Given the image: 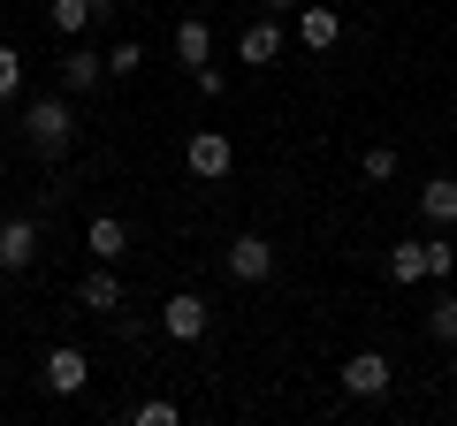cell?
Wrapping results in <instances>:
<instances>
[{
    "label": "cell",
    "instance_id": "obj_13",
    "mask_svg": "<svg viewBox=\"0 0 457 426\" xmlns=\"http://www.w3.org/2000/svg\"><path fill=\"white\" fill-rule=\"evenodd\" d=\"M176 61H183V69H206V61H213V31H206L198 16L176 23Z\"/></svg>",
    "mask_w": 457,
    "mask_h": 426
},
{
    "label": "cell",
    "instance_id": "obj_22",
    "mask_svg": "<svg viewBox=\"0 0 457 426\" xmlns=\"http://www.w3.org/2000/svg\"><path fill=\"white\" fill-rule=\"evenodd\" d=\"M359 168H366V183H389V176H396V152H389V145H366Z\"/></svg>",
    "mask_w": 457,
    "mask_h": 426
},
{
    "label": "cell",
    "instance_id": "obj_21",
    "mask_svg": "<svg viewBox=\"0 0 457 426\" xmlns=\"http://www.w3.org/2000/svg\"><path fill=\"white\" fill-rule=\"evenodd\" d=\"M130 419H137V426H176V404H168V396H145Z\"/></svg>",
    "mask_w": 457,
    "mask_h": 426
},
{
    "label": "cell",
    "instance_id": "obj_16",
    "mask_svg": "<svg viewBox=\"0 0 457 426\" xmlns=\"http://www.w3.org/2000/svg\"><path fill=\"white\" fill-rule=\"evenodd\" d=\"M46 16H54V31H62V38H77L84 23H99V8H92V0H54Z\"/></svg>",
    "mask_w": 457,
    "mask_h": 426
},
{
    "label": "cell",
    "instance_id": "obj_10",
    "mask_svg": "<svg viewBox=\"0 0 457 426\" xmlns=\"http://www.w3.org/2000/svg\"><path fill=\"white\" fill-rule=\"evenodd\" d=\"M77 305H84V312H114V305H122V282H114V266H107V259H99L92 274L77 282Z\"/></svg>",
    "mask_w": 457,
    "mask_h": 426
},
{
    "label": "cell",
    "instance_id": "obj_9",
    "mask_svg": "<svg viewBox=\"0 0 457 426\" xmlns=\"http://www.w3.org/2000/svg\"><path fill=\"white\" fill-rule=\"evenodd\" d=\"M84 251H92V259H130V221H114V213H99L92 229H84Z\"/></svg>",
    "mask_w": 457,
    "mask_h": 426
},
{
    "label": "cell",
    "instance_id": "obj_5",
    "mask_svg": "<svg viewBox=\"0 0 457 426\" xmlns=\"http://www.w3.org/2000/svg\"><path fill=\"white\" fill-rule=\"evenodd\" d=\"M336 381H343V396H389V358L381 350H351Z\"/></svg>",
    "mask_w": 457,
    "mask_h": 426
},
{
    "label": "cell",
    "instance_id": "obj_18",
    "mask_svg": "<svg viewBox=\"0 0 457 426\" xmlns=\"http://www.w3.org/2000/svg\"><path fill=\"white\" fill-rule=\"evenodd\" d=\"M137 69H145V46H137V38H122V46L107 53V77H137Z\"/></svg>",
    "mask_w": 457,
    "mask_h": 426
},
{
    "label": "cell",
    "instance_id": "obj_8",
    "mask_svg": "<svg viewBox=\"0 0 457 426\" xmlns=\"http://www.w3.org/2000/svg\"><path fill=\"white\" fill-rule=\"evenodd\" d=\"M84 381H92V358H84L77 343H62V350H46V389H54V396H77Z\"/></svg>",
    "mask_w": 457,
    "mask_h": 426
},
{
    "label": "cell",
    "instance_id": "obj_17",
    "mask_svg": "<svg viewBox=\"0 0 457 426\" xmlns=\"http://www.w3.org/2000/svg\"><path fill=\"white\" fill-rule=\"evenodd\" d=\"M427 335L435 343H457V290H442V305L427 312Z\"/></svg>",
    "mask_w": 457,
    "mask_h": 426
},
{
    "label": "cell",
    "instance_id": "obj_15",
    "mask_svg": "<svg viewBox=\"0 0 457 426\" xmlns=\"http://www.w3.org/2000/svg\"><path fill=\"white\" fill-rule=\"evenodd\" d=\"M420 213L435 221V229H450V221H457V183H450V176H435V183L420 191Z\"/></svg>",
    "mask_w": 457,
    "mask_h": 426
},
{
    "label": "cell",
    "instance_id": "obj_14",
    "mask_svg": "<svg viewBox=\"0 0 457 426\" xmlns=\"http://www.w3.org/2000/svg\"><path fill=\"white\" fill-rule=\"evenodd\" d=\"M389 282H404V290H411V282H427V244H420V236L389 244Z\"/></svg>",
    "mask_w": 457,
    "mask_h": 426
},
{
    "label": "cell",
    "instance_id": "obj_4",
    "mask_svg": "<svg viewBox=\"0 0 457 426\" xmlns=\"http://www.w3.org/2000/svg\"><path fill=\"white\" fill-rule=\"evenodd\" d=\"M221 266H228V282H267L275 274V244H267V236H237V244L221 251Z\"/></svg>",
    "mask_w": 457,
    "mask_h": 426
},
{
    "label": "cell",
    "instance_id": "obj_1",
    "mask_svg": "<svg viewBox=\"0 0 457 426\" xmlns=\"http://www.w3.org/2000/svg\"><path fill=\"white\" fill-rule=\"evenodd\" d=\"M16 130H23V145H31L38 160H62V152L77 145V99H69V92H54V99H31Z\"/></svg>",
    "mask_w": 457,
    "mask_h": 426
},
{
    "label": "cell",
    "instance_id": "obj_2",
    "mask_svg": "<svg viewBox=\"0 0 457 426\" xmlns=\"http://www.w3.org/2000/svg\"><path fill=\"white\" fill-rule=\"evenodd\" d=\"M183 168H191L198 183H221L228 168H237V145H228L221 130H191V145H183Z\"/></svg>",
    "mask_w": 457,
    "mask_h": 426
},
{
    "label": "cell",
    "instance_id": "obj_3",
    "mask_svg": "<svg viewBox=\"0 0 457 426\" xmlns=\"http://www.w3.org/2000/svg\"><path fill=\"white\" fill-rule=\"evenodd\" d=\"M161 328L176 335V343H198V335L213 328V305H206V297H198V290H176V297H168V305H161Z\"/></svg>",
    "mask_w": 457,
    "mask_h": 426
},
{
    "label": "cell",
    "instance_id": "obj_23",
    "mask_svg": "<svg viewBox=\"0 0 457 426\" xmlns=\"http://www.w3.org/2000/svg\"><path fill=\"white\" fill-rule=\"evenodd\" d=\"M92 8H99V16H114V8H122V0H92Z\"/></svg>",
    "mask_w": 457,
    "mask_h": 426
},
{
    "label": "cell",
    "instance_id": "obj_6",
    "mask_svg": "<svg viewBox=\"0 0 457 426\" xmlns=\"http://www.w3.org/2000/svg\"><path fill=\"white\" fill-rule=\"evenodd\" d=\"M38 259V221L16 213V221H0V274H23Z\"/></svg>",
    "mask_w": 457,
    "mask_h": 426
},
{
    "label": "cell",
    "instance_id": "obj_12",
    "mask_svg": "<svg viewBox=\"0 0 457 426\" xmlns=\"http://www.w3.org/2000/svg\"><path fill=\"white\" fill-rule=\"evenodd\" d=\"M275 53H282V31H275V23H245V38H237V61H245V69H267Z\"/></svg>",
    "mask_w": 457,
    "mask_h": 426
},
{
    "label": "cell",
    "instance_id": "obj_19",
    "mask_svg": "<svg viewBox=\"0 0 457 426\" xmlns=\"http://www.w3.org/2000/svg\"><path fill=\"white\" fill-rule=\"evenodd\" d=\"M427 274H435V282L457 274V244H450V236H435V244H427Z\"/></svg>",
    "mask_w": 457,
    "mask_h": 426
},
{
    "label": "cell",
    "instance_id": "obj_7",
    "mask_svg": "<svg viewBox=\"0 0 457 426\" xmlns=\"http://www.w3.org/2000/svg\"><path fill=\"white\" fill-rule=\"evenodd\" d=\"M99 84H107V61H99L92 46H69V53H62V92L84 99V92H99Z\"/></svg>",
    "mask_w": 457,
    "mask_h": 426
},
{
    "label": "cell",
    "instance_id": "obj_11",
    "mask_svg": "<svg viewBox=\"0 0 457 426\" xmlns=\"http://www.w3.org/2000/svg\"><path fill=\"white\" fill-rule=\"evenodd\" d=\"M297 38H305L312 53H328L343 38V16H336V8H297Z\"/></svg>",
    "mask_w": 457,
    "mask_h": 426
},
{
    "label": "cell",
    "instance_id": "obj_24",
    "mask_svg": "<svg viewBox=\"0 0 457 426\" xmlns=\"http://www.w3.org/2000/svg\"><path fill=\"white\" fill-rule=\"evenodd\" d=\"M267 8H297V0H267Z\"/></svg>",
    "mask_w": 457,
    "mask_h": 426
},
{
    "label": "cell",
    "instance_id": "obj_20",
    "mask_svg": "<svg viewBox=\"0 0 457 426\" xmlns=\"http://www.w3.org/2000/svg\"><path fill=\"white\" fill-rule=\"evenodd\" d=\"M16 92H23V53L0 46V99H16Z\"/></svg>",
    "mask_w": 457,
    "mask_h": 426
}]
</instances>
